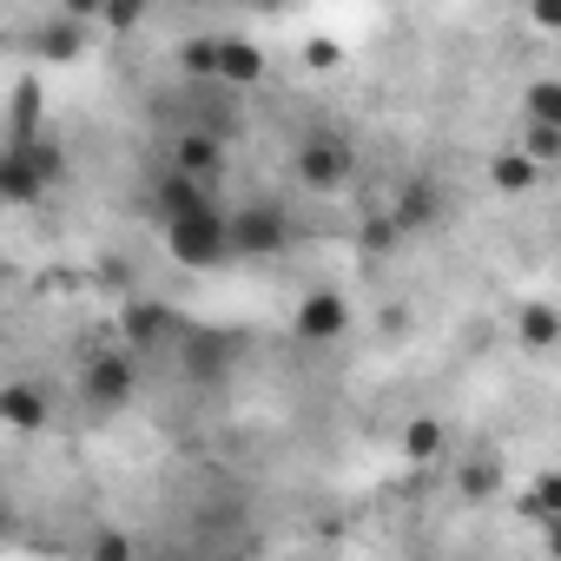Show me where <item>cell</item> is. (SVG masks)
Returning a JSON list of instances; mask_svg holds the SVG:
<instances>
[{
    "instance_id": "obj_1",
    "label": "cell",
    "mask_w": 561,
    "mask_h": 561,
    "mask_svg": "<svg viewBox=\"0 0 561 561\" xmlns=\"http://www.w3.org/2000/svg\"><path fill=\"white\" fill-rule=\"evenodd\" d=\"M165 238V257L172 264H185V271H218V264H231V211H192V218H179V225H165L159 231Z\"/></svg>"
},
{
    "instance_id": "obj_2",
    "label": "cell",
    "mask_w": 561,
    "mask_h": 561,
    "mask_svg": "<svg viewBox=\"0 0 561 561\" xmlns=\"http://www.w3.org/2000/svg\"><path fill=\"white\" fill-rule=\"evenodd\" d=\"M351 172H357V159H351V146H344L337 133H311V139H298V179H305L311 192H344Z\"/></svg>"
},
{
    "instance_id": "obj_3",
    "label": "cell",
    "mask_w": 561,
    "mask_h": 561,
    "mask_svg": "<svg viewBox=\"0 0 561 561\" xmlns=\"http://www.w3.org/2000/svg\"><path fill=\"white\" fill-rule=\"evenodd\" d=\"M291 244V225L277 205H244L231 211V257H277Z\"/></svg>"
},
{
    "instance_id": "obj_4",
    "label": "cell",
    "mask_w": 561,
    "mask_h": 561,
    "mask_svg": "<svg viewBox=\"0 0 561 561\" xmlns=\"http://www.w3.org/2000/svg\"><path fill=\"white\" fill-rule=\"evenodd\" d=\"M291 324H298L305 344H337L351 331V305H344V291H305Z\"/></svg>"
},
{
    "instance_id": "obj_5",
    "label": "cell",
    "mask_w": 561,
    "mask_h": 561,
    "mask_svg": "<svg viewBox=\"0 0 561 561\" xmlns=\"http://www.w3.org/2000/svg\"><path fill=\"white\" fill-rule=\"evenodd\" d=\"M80 390H87V403H93V410L119 416V410L133 403V364H126V357H93Z\"/></svg>"
},
{
    "instance_id": "obj_6",
    "label": "cell",
    "mask_w": 561,
    "mask_h": 561,
    "mask_svg": "<svg viewBox=\"0 0 561 561\" xmlns=\"http://www.w3.org/2000/svg\"><path fill=\"white\" fill-rule=\"evenodd\" d=\"M192 211H211V185H198V179H185V172H165L159 192H152V218H159V231L179 225V218H192Z\"/></svg>"
},
{
    "instance_id": "obj_7",
    "label": "cell",
    "mask_w": 561,
    "mask_h": 561,
    "mask_svg": "<svg viewBox=\"0 0 561 561\" xmlns=\"http://www.w3.org/2000/svg\"><path fill=\"white\" fill-rule=\"evenodd\" d=\"M172 172H185V179H198V185H218V172H225V139L185 133V139L172 146Z\"/></svg>"
},
{
    "instance_id": "obj_8",
    "label": "cell",
    "mask_w": 561,
    "mask_h": 561,
    "mask_svg": "<svg viewBox=\"0 0 561 561\" xmlns=\"http://www.w3.org/2000/svg\"><path fill=\"white\" fill-rule=\"evenodd\" d=\"M390 218H397V231H423V225L443 218V192L430 179H403L397 198H390Z\"/></svg>"
},
{
    "instance_id": "obj_9",
    "label": "cell",
    "mask_w": 561,
    "mask_h": 561,
    "mask_svg": "<svg viewBox=\"0 0 561 561\" xmlns=\"http://www.w3.org/2000/svg\"><path fill=\"white\" fill-rule=\"evenodd\" d=\"M489 185H495L502 198H528V192L541 185V165H535L522 146H502V152H489Z\"/></svg>"
},
{
    "instance_id": "obj_10",
    "label": "cell",
    "mask_w": 561,
    "mask_h": 561,
    "mask_svg": "<svg viewBox=\"0 0 561 561\" xmlns=\"http://www.w3.org/2000/svg\"><path fill=\"white\" fill-rule=\"evenodd\" d=\"M0 423H8L14 436H34L47 423V397L34 383H8V390H0Z\"/></svg>"
},
{
    "instance_id": "obj_11",
    "label": "cell",
    "mask_w": 561,
    "mask_h": 561,
    "mask_svg": "<svg viewBox=\"0 0 561 561\" xmlns=\"http://www.w3.org/2000/svg\"><path fill=\"white\" fill-rule=\"evenodd\" d=\"M47 192V172L27 159V152H8V159H0V198H8V205H34Z\"/></svg>"
},
{
    "instance_id": "obj_12",
    "label": "cell",
    "mask_w": 561,
    "mask_h": 561,
    "mask_svg": "<svg viewBox=\"0 0 561 561\" xmlns=\"http://www.w3.org/2000/svg\"><path fill=\"white\" fill-rule=\"evenodd\" d=\"M264 47H251V41H238V34H225V60H218V87H257L264 80Z\"/></svg>"
},
{
    "instance_id": "obj_13",
    "label": "cell",
    "mask_w": 561,
    "mask_h": 561,
    "mask_svg": "<svg viewBox=\"0 0 561 561\" xmlns=\"http://www.w3.org/2000/svg\"><path fill=\"white\" fill-rule=\"evenodd\" d=\"M515 337H522L528 351H554V344H561V311L541 305V298H528V305L515 311Z\"/></svg>"
},
{
    "instance_id": "obj_14",
    "label": "cell",
    "mask_w": 561,
    "mask_h": 561,
    "mask_svg": "<svg viewBox=\"0 0 561 561\" xmlns=\"http://www.w3.org/2000/svg\"><path fill=\"white\" fill-rule=\"evenodd\" d=\"M522 515H528L535 528L561 522V469H541V476H528V489H522Z\"/></svg>"
},
{
    "instance_id": "obj_15",
    "label": "cell",
    "mask_w": 561,
    "mask_h": 561,
    "mask_svg": "<svg viewBox=\"0 0 561 561\" xmlns=\"http://www.w3.org/2000/svg\"><path fill=\"white\" fill-rule=\"evenodd\" d=\"M34 133H41V80L21 73V80H14V126H8V146H34Z\"/></svg>"
},
{
    "instance_id": "obj_16",
    "label": "cell",
    "mask_w": 561,
    "mask_h": 561,
    "mask_svg": "<svg viewBox=\"0 0 561 561\" xmlns=\"http://www.w3.org/2000/svg\"><path fill=\"white\" fill-rule=\"evenodd\" d=\"M41 54H47V60H80V54H87V21L54 14V21L41 27Z\"/></svg>"
},
{
    "instance_id": "obj_17",
    "label": "cell",
    "mask_w": 561,
    "mask_h": 561,
    "mask_svg": "<svg viewBox=\"0 0 561 561\" xmlns=\"http://www.w3.org/2000/svg\"><path fill=\"white\" fill-rule=\"evenodd\" d=\"M218 60H225V34H192V41H179V67H185L192 80H218Z\"/></svg>"
},
{
    "instance_id": "obj_18",
    "label": "cell",
    "mask_w": 561,
    "mask_h": 561,
    "mask_svg": "<svg viewBox=\"0 0 561 561\" xmlns=\"http://www.w3.org/2000/svg\"><path fill=\"white\" fill-rule=\"evenodd\" d=\"M443 449H449V430H443L436 416H416V423L403 430V456H410V462L430 469V462H443Z\"/></svg>"
},
{
    "instance_id": "obj_19",
    "label": "cell",
    "mask_w": 561,
    "mask_h": 561,
    "mask_svg": "<svg viewBox=\"0 0 561 561\" xmlns=\"http://www.w3.org/2000/svg\"><path fill=\"white\" fill-rule=\"evenodd\" d=\"M522 119L561 133V80H528V87H522Z\"/></svg>"
},
{
    "instance_id": "obj_20",
    "label": "cell",
    "mask_w": 561,
    "mask_h": 561,
    "mask_svg": "<svg viewBox=\"0 0 561 561\" xmlns=\"http://www.w3.org/2000/svg\"><path fill=\"white\" fill-rule=\"evenodd\" d=\"M165 324H172V311H165V305H133V311H126V337H133V344H152Z\"/></svg>"
},
{
    "instance_id": "obj_21",
    "label": "cell",
    "mask_w": 561,
    "mask_h": 561,
    "mask_svg": "<svg viewBox=\"0 0 561 561\" xmlns=\"http://www.w3.org/2000/svg\"><path fill=\"white\" fill-rule=\"evenodd\" d=\"M456 489H462L469 502H489V495L502 489V469H495V462H469V469L456 476Z\"/></svg>"
},
{
    "instance_id": "obj_22",
    "label": "cell",
    "mask_w": 561,
    "mask_h": 561,
    "mask_svg": "<svg viewBox=\"0 0 561 561\" xmlns=\"http://www.w3.org/2000/svg\"><path fill=\"white\" fill-rule=\"evenodd\" d=\"M522 152H528L535 165H554V159H561V133H554V126H528V119H522Z\"/></svg>"
},
{
    "instance_id": "obj_23",
    "label": "cell",
    "mask_w": 561,
    "mask_h": 561,
    "mask_svg": "<svg viewBox=\"0 0 561 561\" xmlns=\"http://www.w3.org/2000/svg\"><path fill=\"white\" fill-rule=\"evenodd\" d=\"M87 561H133V541H126V528H100V535L87 541Z\"/></svg>"
},
{
    "instance_id": "obj_24",
    "label": "cell",
    "mask_w": 561,
    "mask_h": 561,
    "mask_svg": "<svg viewBox=\"0 0 561 561\" xmlns=\"http://www.w3.org/2000/svg\"><path fill=\"white\" fill-rule=\"evenodd\" d=\"M337 60H344V41H331V34H311V41H305V67H311V73H331Z\"/></svg>"
},
{
    "instance_id": "obj_25",
    "label": "cell",
    "mask_w": 561,
    "mask_h": 561,
    "mask_svg": "<svg viewBox=\"0 0 561 561\" xmlns=\"http://www.w3.org/2000/svg\"><path fill=\"white\" fill-rule=\"evenodd\" d=\"M93 21H100L106 34H133V27L146 21V8H93Z\"/></svg>"
},
{
    "instance_id": "obj_26",
    "label": "cell",
    "mask_w": 561,
    "mask_h": 561,
    "mask_svg": "<svg viewBox=\"0 0 561 561\" xmlns=\"http://www.w3.org/2000/svg\"><path fill=\"white\" fill-rule=\"evenodd\" d=\"M397 238H403V231H397V218H390V211H383V218H370V225H364V251H390V244H397Z\"/></svg>"
},
{
    "instance_id": "obj_27",
    "label": "cell",
    "mask_w": 561,
    "mask_h": 561,
    "mask_svg": "<svg viewBox=\"0 0 561 561\" xmlns=\"http://www.w3.org/2000/svg\"><path fill=\"white\" fill-rule=\"evenodd\" d=\"M528 27H541V34H561V0H535V8H528Z\"/></svg>"
},
{
    "instance_id": "obj_28",
    "label": "cell",
    "mask_w": 561,
    "mask_h": 561,
    "mask_svg": "<svg viewBox=\"0 0 561 561\" xmlns=\"http://www.w3.org/2000/svg\"><path fill=\"white\" fill-rule=\"evenodd\" d=\"M541 548H548V554L561 561V522H548V528H541Z\"/></svg>"
}]
</instances>
